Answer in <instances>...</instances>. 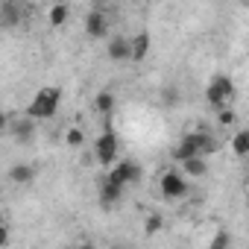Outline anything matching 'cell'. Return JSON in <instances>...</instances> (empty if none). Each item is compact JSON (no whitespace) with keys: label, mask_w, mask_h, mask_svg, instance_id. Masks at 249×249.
Masks as SVG:
<instances>
[{"label":"cell","mask_w":249,"mask_h":249,"mask_svg":"<svg viewBox=\"0 0 249 249\" xmlns=\"http://www.w3.org/2000/svg\"><path fill=\"white\" fill-rule=\"evenodd\" d=\"M231 153H234L237 159H243V156L249 153V132H246V129H237V132H234V138H231Z\"/></svg>","instance_id":"cell-16"},{"label":"cell","mask_w":249,"mask_h":249,"mask_svg":"<svg viewBox=\"0 0 249 249\" xmlns=\"http://www.w3.org/2000/svg\"><path fill=\"white\" fill-rule=\"evenodd\" d=\"M65 144H68V147H73V150H76V147H82V144H85V132H82L79 126H71V129L65 132Z\"/></svg>","instance_id":"cell-19"},{"label":"cell","mask_w":249,"mask_h":249,"mask_svg":"<svg viewBox=\"0 0 249 249\" xmlns=\"http://www.w3.org/2000/svg\"><path fill=\"white\" fill-rule=\"evenodd\" d=\"M0 223H3V211H0Z\"/></svg>","instance_id":"cell-25"},{"label":"cell","mask_w":249,"mask_h":249,"mask_svg":"<svg viewBox=\"0 0 249 249\" xmlns=\"http://www.w3.org/2000/svg\"><path fill=\"white\" fill-rule=\"evenodd\" d=\"M94 156H97V161L103 164V167H114V161H117V135L114 132H103L97 141H94Z\"/></svg>","instance_id":"cell-4"},{"label":"cell","mask_w":249,"mask_h":249,"mask_svg":"<svg viewBox=\"0 0 249 249\" xmlns=\"http://www.w3.org/2000/svg\"><path fill=\"white\" fill-rule=\"evenodd\" d=\"M182 173H188V176H205L208 173V164H205V159H191V161H185L182 164Z\"/></svg>","instance_id":"cell-18"},{"label":"cell","mask_w":249,"mask_h":249,"mask_svg":"<svg viewBox=\"0 0 249 249\" xmlns=\"http://www.w3.org/2000/svg\"><path fill=\"white\" fill-rule=\"evenodd\" d=\"M237 120V114H234V108H229V106H223V108H217V123H223V126H231V123Z\"/></svg>","instance_id":"cell-21"},{"label":"cell","mask_w":249,"mask_h":249,"mask_svg":"<svg viewBox=\"0 0 249 249\" xmlns=\"http://www.w3.org/2000/svg\"><path fill=\"white\" fill-rule=\"evenodd\" d=\"M106 53H108V59H111V62H126V59H129V38H123V36L108 38Z\"/></svg>","instance_id":"cell-9"},{"label":"cell","mask_w":249,"mask_h":249,"mask_svg":"<svg viewBox=\"0 0 249 249\" xmlns=\"http://www.w3.org/2000/svg\"><path fill=\"white\" fill-rule=\"evenodd\" d=\"M59 103H62V91L59 88H41L36 97H33V103L27 106V117H38V120H47V117H56V111H59Z\"/></svg>","instance_id":"cell-1"},{"label":"cell","mask_w":249,"mask_h":249,"mask_svg":"<svg viewBox=\"0 0 249 249\" xmlns=\"http://www.w3.org/2000/svg\"><path fill=\"white\" fill-rule=\"evenodd\" d=\"M9 179H12L15 185H30V182L36 179V167H33V164H27V161H21V164H12V170H9Z\"/></svg>","instance_id":"cell-10"},{"label":"cell","mask_w":249,"mask_h":249,"mask_svg":"<svg viewBox=\"0 0 249 249\" xmlns=\"http://www.w3.org/2000/svg\"><path fill=\"white\" fill-rule=\"evenodd\" d=\"M9 120H12V117H9L6 111H0V132H3V129H9Z\"/></svg>","instance_id":"cell-23"},{"label":"cell","mask_w":249,"mask_h":249,"mask_svg":"<svg viewBox=\"0 0 249 249\" xmlns=\"http://www.w3.org/2000/svg\"><path fill=\"white\" fill-rule=\"evenodd\" d=\"M114 176L123 182V185H135V182H141V176H144V170H141V164L135 161V159H123V161H114Z\"/></svg>","instance_id":"cell-6"},{"label":"cell","mask_w":249,"mask_h":249,"mask_svg":"<svg viewBox=\"0 0 249 249\" xmlns=\"http://www.w3.org/2000/svg\"><path fill=\"white\" fill-rule=\"evenodd\" d=\"M114 103H117V100H114V94H111L108 88H103V91L94 97V108L103 114V120H106V117H111V111H114Z\"/></svg>","instance_id":"cell-11"},{"label":"cell","mask_w":249,"mask_h":249,"mask_svg":"<svg viewBox=\"0 0 249 249\" xmlns=\"http://www.w3.org/2000/svg\"><path fill=\"white\" fill-rule=\"evenodd\" d=\"M159 188H161V196L164 199H182V196H188V179L179 170H167L161 176Z\"/></svg>","instance_id":"cell-3"},{"label":"cell","mask_w":249,"mask_h":249,"mask_svg":"<svg viewBox=\"0 0 249 249\" xmlns=\"http://www.w3.org/2000/svg\"><path fill=\"white\" fill-rule=\"evenodd\" d=\"M231 97H234V79L226 76V73H217V76L205 85V100H208L214 108H223Z\"/></svg>","instance_id":"cell-2"},{"label":"cell","mask_w":249,"mask_h":249,"mask_svg":"<svg viewBox=\"0 0 249 249\" xmlns=\"http://www.w3.org/2000/svg\"><path fill=\"white\" fill-rule=\"evenodd\" d=\"M150 47H153V36H150L147 30L135 33V36L129 38V59H132V62H144V59L150 56Z\"/></svg>","instance_id":"cell-8"},{"label":"cell","mask_w":249,"mask_h":249,"mask_svg":"<svg viewBox=\"0 0 249 249\" xmlns=\"http://www.w3.org/2000/svg\"><path fill=\"white\" fill-rule=\"evenodd\" d=\"M3 246H9V229H6V223H0V249Z\"/></svg>","instance_id":"cell-22"},{"label":"cell","mask_w":249,"mask_h":249,"mask_svg":"<svg viewBox=\"0 0 249 249\" xmlns=\"http://www.w3.org/2000/svg\"><path fill=\"white\" fill-rule=\"evenodd\" d=\"M173 161H179V164H185V161H191V159H196V150H194V144H191V138L185 135L176 147H173Z\"/></svg>","instance_id":"cell-12"},{"label":"cell","mask_w":249,"mask_h":249,"mask_svg":"<svg viewBox=\"0 0 249 249\" xmlns=\"http://www.w3.org/2000/svg\"><path fill=\"white\" fill-rule=\"evenodd\" d=\"M9 132L18 144H30L36 138V120L33 117H12L9 120Z\"/></svg>","instance_id":"cell-7"},{"label":"cell","mask_w":249,"mask_h":249,"mask_svg":"<svg viewBox=\"0 0 249 249\" xmlns=\"http://www.w3.org/2000/svg\"><path fill=\"white\" fill-rule=\"evenodd\" d=\"M120 196H123V188H120V185L103 182V188H100V205H103V208H111Z\"/></svg>","instance_id":"cell-13"},{"label":"cell","mask_w":249,"mask_h":249,"mask_svg":"<svg viewBox=\"0 0 249 249\" xmlns=\"http://www.w3.org/2000/svg\"><path fill=\"white\" fill-rule=\"evenodd\" d=\"M161 229H164V217H161V214H156V211H153V214H147V220H144V234H147V237H156Z\"/></svg>","instance_id":"cell-17"},{"label":"cell","mask_w":249,"mask_h":249,"mask_svg":"<svg viewBox=\"0 0 249 249\" xmlns=\"http://www.w3.org/2000/svg\"><path fill=\"white\" fill-rule=\"evenodd\" d=\"M79 249H97V246H94V243H85V246H79Z\"/></svg>","instance_id":"cell-24"},{"label":"cell","mask_w":249,"mask_h":249,"mask_svg":"<svg viewBox=\"0 0 249 249\" xmlns=\"http://www.w3.org/2000/svg\"><path fill=\"white\" fill-rule=\"evenodd\" d=\"M85 36L88 38H97V41L108 36V15L103 9H91L85 15Z\"/></svg>","instance_id":"cell-5"},{"label":"cell","mask_w":249,"mask_h":249,"mask_svg":"<svg viewBox=\"0 0 249 249\" xmlns=\"http://www.w3.org/2000/svg\"><path fill=\"white\" fill-rule=\"evenodd\" d=\"M229 246H231V234H229L226 229H220V231L211 237V246H208V249H229Z\"/></svg>","instance_id":"cell-20"},{"label":"cell","mask_w":249,"mask_h":249,"mask_svg":"<svg viewBox=\"0 0 249 249\" xmlns=\"http://www.w3.org/2000/svg\"><path fill=\"white\" fill-rule=\"evenodd\" d=\"M68 18H71V6H65V3H53V6L47 9V21H50V27H62V24H68Z\"/></svg>","instance_id":"cell-14"},{"label":"cell","mask_w":249,"mask_h":249,"mask_svg":"<svg viewBox=\"0 0 249 249\" xmlns=\"http://www.w3.org/2000/svg\"><path fill=\"white\" fill-rule=\"evenodd\" d=\"M21 21V9L15 3H0V24L3 27H15Z\"/></svg>","instance_id":"cell-15"}]
</instances>
